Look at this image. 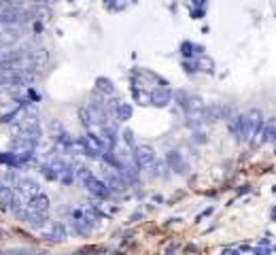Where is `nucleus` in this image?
<instances>
[{
	"label": "nucleus",
	"instance_id": "obj_1",
	"mask_svg": "<svg viewBox=\"0 0 276 255\" xmlns=\"http://www.w3.org/2000/svg\"><path fill=\"white\" fill-rule=\"evenodd\" d=\"M40 238H45V240H49V243H64L66 240V228L62 223H57V221H45L40 225V228H36L34 230Z\"/></svg>",
	"mask_w": 276,
	"mask_h": 255
},
{
	"label": "nucleus",
	"instance_id": "obj_2",
	"mask_svg": "<svg viewBox=\"0 0 276 255\" xmlns=\"http://www.w3.org/2000/svg\"><path fill=\"white\" fill-rule=\"evenodd\" d=\"M30 130H40V119H38L36 113L26 111L17 117V121L11 125V132H13V136H15L19 132H30Z\"/></svg>",
	"mask_w": 276,
	"mask_h": 255
},
{
	"label": "nucleus",
	"instance_id": "obj_3",
	"mask_svg": "<svg viewBox=\"0 0 276 255\" xmlns=\"http://www.w3.org/2000/svg\"><path fill=\"white\" fill-rule=\"evenodd\" d=\"M134 162L138 168H151L155 164V151L149 145H136L134 147Z\"/></svg>",
	"mask_w": 276,
	"mask_h": 255
},
{
	"label": "nucleus",
	"instance_id": "obj_4",
	"mask_svg": "<svg viewBox=\"0 0 276 255\" xmlns=\"http://www.w3.org/2000/svg\"><path fill=\"white\" fill-rule=\"evenodd\" d=\"M81 145L85 149V155H90V158H100V155L104 153V147H102V143H100V138L92 132L81 136Z\"/></svg>",
	"mask_w": 276,
	"mask_h": 255
},
{
	"label": "nucleus",
	"instance_id": "obj_5",
	"mask_svg": "<svg viewBox=\"0 0 276 255\" xmlns=\"http://www.w3.org/2000/svg\"><path fill=\"white\" fill-rule=\"evenodd\" d=\"M22 38L17 26H0V47H11Z\"/></svg>",
	"mask_w": 276,
	"mask_h": 255
},
{
	"label": "nucleus",
	"instance_id": "obj_6",
	"mask_svg": "<svg viewBox=\"0 0 276 255\" xmlns=\"http://www.w3.org/2000/svg\"><path fill=\"white\" fill-rule=\"evenodd\" d=\"M98 138H100V143H102V147L107 151H113L115 143H117V132H115L113 125H102V134H100Z\"/></svg>",
	"mask_w": 276,
	"mask_h": 255
},
{
	"label": "nucleus",
	"instance_id": "obj_7",
	"mask_svg": "<svg viewBox=\"0 0 276 255\" xmlns=\"http://www.w3.org/2000/svg\"><path fill=\"white\" fill-rule=\"evenodd\" d=\"M149 96H151V104H155V107H166V104L172 100V94H170L168 90H164V88L155 90V92L149 94Z\"/></svg>",
	"mask_w": 276,
	"mask_h": 255
},
{
	"label": "nucleus",
	"instance_id": "obj_8",
	"mask_svg": "<svg viewBox=\"0 0 276 255\" xmlns=\"http://www.w3.org/2000/svg\"><path fill=\"white\" fill-rule=\"evenodd\" d=\"M115 113H117V119L128 121L130 117H132V107L125 104V102H119L117 107H115Z\"/></svg>",
	"mask_w": 276,
	"mask_h": 255
},
{
	"label": "nucleus",
	"instance_id": "obj_9",
	"mask_svg": "<svg viewBox=\"0 0 276 255\" xmlns=\"http://www.w3.org/2000/svg\"><path fill=\"white\" fill-rule=\"evenodd\" d=\"M96 83H98V90H100V92H104V94H109V96H113V94H115V88H113V83H111L109 79L100 77Z\"/></svg>",
	"mask_w": 276,
	"mask_h": 255
},
{
	"label": "nucleus",
	"instance_id": "obj_10",
	"mask_svg": "<svg viewBox=\"0 0 276 255\" xmlns=\"http://www.w3.org/2000/svg\"><path fill=\"white\" fill-rule=\"evenodd\" d=\"M223 255H238V251H234V249H227V251H223Z\"/></svg>",
	"mask_w": 276,
	"mask_h": 255
}]
</instances>
